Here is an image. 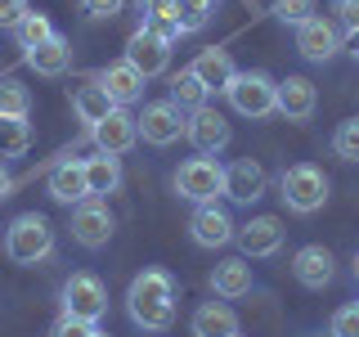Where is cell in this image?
I'll return each mask as SVG.
<instances>
[{"mask_svg": "<svg viewBox=\"0 0 359 337\" xmlns=\"http://www.w3.org/2000/svg\"><path fill=\"white\" fill-rule=\"evenodd\" d=\"M126 310L144 333H166L175 319V279L166 270H144L130 279Z\"/></svg>", "mask_w": 359, "mask_h": 337, "instance_id": "1", "label": "cell"}, {"mask_svg": "<svg viewBox=\"0 0 359 337\" xmlns=\"http://www.w3.org/2000/svg\"><path fill=\"white\" fill-rule=\"evenodd\" d=\"M54 252V225L41 211H22L5 230V256L14 265H41Z\"/></svg>", "mask_w": 359, "mask_h": 337, "instance_id": "2", "label": "cell"}, {"mask_svg": "<svg viewBox=\"0 0 359 337\" xmlns=\"http://www.w3.org/2000/svg\"><path fill=\"white\" fill-rule=\"evenodd\" d=\"M278 189H283L287 211H297V216H314V211L328 202V176H323L314 162L287 166V171L278 176Z\"/></svg>", "mask_w": 359, "mask_h": 337, "instance_id": "3", "label": "cell"}, {"mask_svg": "<svg viewBox=\"0 0 359 337\" xmlns=\"http://www.w3.org/2000/svg\"><path fill=\"white\" fill-rule=\"evenodd\" d=\"M224 95H229L233 112H243V117H252V121L278 112V81L269 72H238Z\"/></svg>", "mask_w": 359, "mask_h": 337, "instance_id": "4", "label": "cell"}, {"mask_svg": "<svg viewBox=\"0 0 359 337\" xmlns=\"http://www.w3.org/2000/svg\"><path fill=\"white\" fill-rule=\"evenodd\" d=\"M59 301H63V315L86 319V324H99L108 315V288H104V279H99V275H86V270L63 284Z\"/></svg>", "mask_w": 359, "mask_h": 337, "instance_id": "5", "label": "cell"}, {"mask_svg": "<svg viewBox=\"0 0 359 337\" xmlns=\"http://www.w3.org/2000/svg\"><path fill=\"white\" fill-rule=\"evenodd\" d=\"M224 189V166L211 162V157H189V162H180L175 171V194L189 198V202H216V194Z\"/></svg>", "mask_w": 359, "mask_h": 337, "instance_id": "6", "label": "cell"}, {"mask_svg": "<svg viewBox=\"0 0 359 337\" xmlns=\"http://www.w3.org/2000/svg\"><path fill=\"white\" fill-rule=\"evenodd\" d=\"M184 112H180L171 99H153V104L140 108V117H135V126H140V140L153 144V149H166V144H175L180 135H184Z\"/></svg>", "mask_w": 359, "mask_h": 337, "instance_id": "7", "label": "cell"}, {"mask_svg": "<svg viewBox=\"0 0 359 337\" xmlns=\"http://www.w3.org/2000/svg\"><path fill=\"white\" fill-rule=\"evenodd\" d=\"M184 135H189V144H194V149H198L202 157H211V153L229 149V140H233L229 121H224L216 108H207V104H202L198 112H189V121H184Z\"/></svg>", "mask_w": 359, "mask_h": 337, "instance_id": "8", "label": "cell"}, {"mask_svg": "<svg viewBox=\"0 0 359 337\" xmlns=\"http://www.w3.org/2000/svg\"><path fill=\"white\" fill-rule=\"evenodd\" d=\"M297 50H301V59H310V63H328L332 54L341 50V27H337L332 18L314 14L297 27Z\"/></svg>", "mask_w": 359, "mask_h": 337, "instance_id": "9", "label": "cell"}, {"mask_svg": "<svg viewBox=\"0 0 359 337\" xmlns=\"http://www.w3.org/2000/svg\"><path fill=\"white\" fill-rule=\"evenodd\" d=\"M126 63L144 77V81H153V77H162L166 67H171V45H166L162 37H153L149 27H140L126 41Z\"/></svg>", "mask_w": 359, "mask_h": 337, "instance_id": "10", "label": "cell"}, {"mask_svg": "<svg viewBox=\"0 0 359 337\" xmlns=\"http://www.w3.org/2000/svg\"><path fill=\"white\" fill-rule=\"evenodd\" d=\"M112 211H108V202H99V198H86V202H76V211H72V239L81 243V247H104L112 239Z\"/></svg>", "mask_w": 359, "mask_h": 337, "instance_id": "11", "label": "cell"}, {"mask_svg": "<svg viewBox=\"0 0 359 337\" xmlns=\"http://www.w3.org/2000/svg\"><path fill=\"white\" fill-rule=\"evenodd\" d=\"M229 202L238 207H252L256 198H265V166L252 162V157H238V162L224 166V189H220Z\"/></svg>", "mask_w": 359, "mask_h": 337, "instance_id": "12", "label": "cell"}, {"mask_svg": "<svg viewBox=\"0 0 359 337\" xmlns=\"http://www.w3.org/2000/svg\"><path fill=\"white\" fill-rule=\"evenodd\" d=\"M189 234H194L198 247H224V243H233L238 225H233V216L224 207H216V202H202L194 216H189Z\"/></svg>", "mask_w": 359, "mask_h": 337, "instance_id": "13", "label": "cell"}, {"mask_svg": "<svg viewBox=\"0 0 359 337\" xmlns=\"http://www.w3.org/2000/svg\"><path fill=\"white\" fill-rule=\"evenodd\" d=\"M332 265L337 261H332V252L323 243H306L297 256H292V275H297V284L310 288V292H323V288L332 284V275H337Z\"/></svg>", "mask_w": 359, "mask_h": 337, "instance_id": "14", "label": "cell"}, {"mask_svg": "<svg viewBox=\"0 0 359 337\" xmlns=\"http://www.w3.org/2000/svg\"><path fill=\"white\" fill-rule=\"evenodd\" d=\"M90 135H95V149H99V153L121 157V153L135 149V140H140V126H135V117H130L126 108H117V112H108V117L99 121Z\"/></svg>", "mask_w": 359, "mask_h": 337, "instance_id": "15", "label": "cell"}, {"mask_svg": "<svg viewBox=\"0 0 359 337\" xmlns=\"http://www.w3.org/2000/svg\"><path fill=\"white\" fill-rule=\"evenodd\" d=\"M233 239H238L243 256H274L278 247H283L287 230H283V220H278V216H252L238 234H233Z\"/></svg>", "mask_w": 359, "mask_h": 337, "instance_id": "16", "label": "cell"}, {"mask_svg": "<svg viewBox=\"0 0 359 337\" xmlns=\"http://www.w3.org/2000/svg\"><path fill=\"white\" fill-rule=\"evenodd\" d=\"M189 72H194L198 81L207 86V95H220V90H229V81L238 77V67H233L229 50H220V45H211V50H198V59L189 63Z\"/></svg>", "mask_w": 359, "mask_h": 337, "instance_id": "17", "label": "cell"}, {"mask_svg": "<svg viewBox=\"0 0 359 337\" xmlns=\"http://www.w3.org/2000/svg\"><path fill=\"white\" fill-rule=\"evenodd\" d=\"M314 108H319V90H314L310 77H283L278 81V112L287 121H310Z\"/></svg>", "mask_w": 359, "mask_h": 337, "instance_id": "18", "label": "cell"}, {"mask_svg": "<svg viewBox=\"0 0 359 337\" xmlns=\"http://www.w3.org/2000/svg\"><path fill=\"white\" fill-rule=\"evenodd\" d=\"M95 81L108 90V99H112L117 108H126V104H140V99H144V77L135 72V67H130L126 59H121V63H108L104 72L95 77Z\"/></svg>", "mask_w": 359, "mask_h": 337, "instance_id": "19", "label": "cell"}, {"mask_svg": "<svg viewBox=\"0 0 359 337\" xmlns=\"http://www.w3.org/2000/svg\"><path fill=\"white\" fill-rule=\"evenodd\" d=\"M50 198L54 202H86L90 194H86V162L81 157H63L59 166L50 171Z\"/></svg>", "mask_w": 359, "mask_h": 337, "instance_id": "20", "label": "cell"}, {"mask_svg": "<svg viewBox=\"0 0 359 337\" xmlns=\"http://www.w3.org/2000/svg\"><path fill=\"white\" fill-rule=\"evenodd\" d=\"M22 63H27L36 77H63L67 67H72V41H67V37H50L45 45H36V50L22 54Z\"/></svg>", "mask_w": 359, "mask_h": 337, "instance_id": "21", "label": "cell"}, {"mask_svg": "<svg viewBox=\"0 0 359 337\" xmlns=\"http://www.w3.org/2000/svg\"><path fill=\"white\" fill-rule=\"evenodd\" d=\"M86 162V194L104 202L108 194H117L121 189V162L108 153H95V157H81Z\"/></svg>", "mask_w": 359, "mask_h": 337, "instance_id": "22", "label": "cell"}, {"mask_svg": "<svg viewBox=\"0 0 359 337\" xmlns=\"http://www.w3.org/2000/svg\"><path fill=\"white\" fill-rule=\"evenodd\" d=\"M252 265L243 261V256H229V261H220L216 270H211V288H216V297L233 301V297H247L252 292Z\"/></svg>", "mask_w": 359, "mask_h": 337, "instance_id": "23", "label": "cell"}, {"mask_svg": "<svg viewBox=\"0 0 359 337\" xmlns=\"http://www.w3.org/2000/svg\"><path fill=\"white\" fill-rule=\"evenodd\" d=\"M194 337H238V315L224 301H202L194 310Z\"/></svg>", "mask_w": 359, "mask_h": 337, "instance_id": "24", "label": "cell"}, {"mask_svg": "<svg viewBox=\"0 0 359 337\" xmlns=\"http://www.w3.org/2000/svg\"><path fill=\"white\" fill-rule=\"evenodd\" d=\"M72 112H76V121H81V126L95 131L99 121L108 117V112H117V104L108 99V90L99 86V81H90V86H81V90L72 95Z\"/></svg>", "mask_w": 359, "mask_h": 337, "instance_id": "25", "label": "cell"}, {"mask_svg": "<svg viewBox=\"0 0 359 337\" xmlns=\"http://www.w3.org/2000/svg\"><path fill=\"white\" fill-rule=\"evenodd\" d=\"M27 117H32V90L5 77L0 81V121H27Z\"/></svg>", "mask_w": 359, "mask_h": 337, "instance_id": "26", "label": "cell"}, {"mask_svg": "<svg viewBox=\"0 0 359 337\" xmlns=\"http://www.w3.org/2000/svg\"><path fill=\"white\" fill-rule=\"evenodd\" d=\"M171 14L180 22V37H189V32H202L216 14V0H171Z\"/></svg>", "mask_w": 359, "mask_h": 337, "instance_id": "27", "label": "cell"}, {"mask_svg": "<svg viewBox=\"0 0 359 337\" xmlns=\"http://www.w3.org/2000/svg\"><path fill=\"white\" fill-rule=\"evenodd\" d=\"M171 104H175L180 112H198L202 104H207V86H202L198 77L189 72V67L171 77Z\"/></svg>", "mask_w": 359, "mask_h": 337, "instance_id": "28", "label": "cell"}, {"mask_svg": "<svg viewBox=\"0 0 359 337\" xmlns=\"http://www.w3.org/2000/svg\"><path fill=\"white\" fill-rule=\"evenodd\" d=\"M50 37H59V32H54V22L45 18V14H27V18H22L18 27H14V41H18V50H22V54L36 50V45H45Z\"/></svg>", "mask_w": 359, "mask_h": 337, "instance_id": "29", "label": "cell"}, {"mask_svg": "<svg viewBox=\"0 0 359 337\" xmlns=\"http://www.w3.org/2000/svg\"><path fill=\"white\" fill-rule=\"evenodd\" d=\"M27 149H32L27 121H0V157H22Z\"/></svg>", "mask_w": 359, "mask_h": 337, "instance_id": "30", "label": "cell"}, {"mask_svg": "<svg viewBox=\"0 0 359 337\" xmlns=\"http://www.w3.org/2000/svg\"><path fill=\"white\" fill-rule=\"evenodd\" d=\"M332 153L341 162H359V117H346L341 126L332 131Z\"/></svg>", "mask_w": 359, "mask_h": 337, "instance_id": "31", "label": "cell"}, {"mask_svg": "<svg viewBox=\"0 0 359 337\" xmlns=\"http://www.w3.org/2000/svg\"><path fill=\"white\" fill-rule=\"evenodd\" d=\"M274 18L283 27H301L306 18H314V0H274Z\"/></svg>", "mask_w": 359, "mask_h": 337, "instance_id": "32", "label": "cell"}, {"mask_svg": "<svg viewBox=\"0 0 359 337\" xmlns=\"http://www.w3.org/2000/svg\"><path fill=\"white\" fill-rule=\"evenodd\" d=\"M332 337H359V301H346L341 310L332 315Z\"/></svg>", "mask_w": 359, "mask_h": 337, "instance_id": "33", "label": "cell"}, {"mask_svg": "<svg viewBox=\"0 0 359 337\" xmlns=\"http://www.w3.org/2000/svg\"><path fill=\"white\" fill-rule=\"evenodd\" d=\"M50 337H95V324L72 319V315H59V319H54V329H50Z\"/></svg>", "mask_w": 359, "mask_h": 337, "instance_id": "34", "label": "cell"}, {"mask_svg": "<svg viewBox=\"0 0 359 337\" xmlns=\"http://www.w3.org/2000/svg\"><path fill=\"white\" fill-rule=\"evenodd\" d=\"M27 14H32L27 0H0V32H14Z\"/></svg>", "mask_w": 359, "mask_h": 337, "instance_id": "35", "label": "cell"}, {"mask_svg": "<svg viewBox=\"0 0 359 337\" xmlns=\"http://www.w3.org/2000/svg\"><path fill=\"white\" fill-rule=\"evenodd\" d=\"M81 9H86V18H112V14H121V0H81Z\"/></svg>", "mask_w": 359, "mask_h": 337, "instance_id": "36", "label": "cell"}, {"mask_svg": "<svg viewBox=\"0 0 359 337\" xmlns=\"http://www.w3.org/2000/svg\"><path fill=\"white\" fill-rule=\"evenodd\" d=\"M337 22L346 32H359V0H337Z\"/></svg>", "mask_w": 359, "mask_h": 337, "instance_id": "37", "label": "cell"}, {"mask_svg": "<svg viewBox=\"0 0 359 337\" xmlns=\"http://www.w3.org/2000/svg\"><path fill=\"white\" fill-rule=\"evenodd\" d=\"M341 50L351 54V59L359 63V32H346V41H341Z\"/></svg>", "mask_w": 359, "mask_h": 337, "instance_id": "38", "label": "cell"}, {"mask_svg": "<svg viewBox=\"0 0 359 337\" xmlns=\"http://www.w3.org/2000/svg\"><path fill=\"white\" fill-rule=\"evenodd\" d=\"M9 189H14V180L5 171V157H0V198H9Z\"/></svg>", "mask_w": 359, "mask_h": 337, "instance_id": "39", "label": "cell"}, {"mask_svg": "<svg viewBox=\"0 0 359 337\" xmlns=\"http://www.w3.org/2000/svg\"><path fill=\"white\" fill-rule=\"evenodd\" d=\"M351 270H355V279H359V252H355V261H351Z\"/></svg>", "mask_w": 359, "mask_h": 337, "instance_id": "40", "label": "cell"}, {"mask_svg": "<svg viewBox=\"0 0 359 337\" xmlns=\"http://www.w3.org/2000/svg\"><path fill=\"white\" fill-rule=\"evenodd\" d=\"M95 337H108V333H99V329H95Z\"/></svg>", "mask_w": 359, "mask_h": 337, "instance_id": "41", "label": "cell"}, {"mask_svg": "<svg viewBox=\"0 0 359 337\" xmlns=\"http://www.w3.org/2000/svg\"><path fill=\"white\" fill-rule=\"evenodd\" d=\"M238 337H243V333H238Z\"/></svg>", "mask_w": 359, "mask_h": 337, "instance_id": "42", "label": "cell"}]
</instances>
